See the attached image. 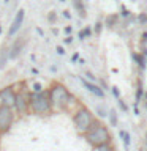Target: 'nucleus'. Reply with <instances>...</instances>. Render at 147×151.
Listing matches in <instances>:
<instances>
[{"label": "nucleus", "mask_w": 147, "mask_h": 151, "mask_svg": "<svg viewBox=\"0 0 147 151\" xmlns=\"http://www.w3.org/2000/svg\"><path fill=\"white\" fill-rule=\"evenodd\" d=\"M84 139H85V142H87V143L92 146L93 150L98 148V146L112 143V134H111V131H109V127L104 124V123H101L100 120L84 134Z\"/></svg>", "instance_id": "1"}, {"label": "nucleus", "mask_w": 147, "mask_h": 151, "mask_svg": "<svg viewBox=\"0 0 147 151\" xmlns=\"http://www.w3.org/2000/svg\"><path fill=\"white\" fill-rule=\"evenodd\" d=\"M28 101H30V113L40 116H47L52 112V104L49 99V90L44 88L41 93H32L28 94Z\"/></svg>", "instance_id": "2"}, {"label": "nucleus", "mask_w": 147, "mask_h": 151, "mask_svg": "<svg viewBox=\"0 0 147 151\" xmlns=\"http://www.w3.org/2000/svg\"><path fill=\"white\" fill-rule=\"evenodd\" d=\"M97 121H98V118L95 116V113L90 110V109H87L85 106L79 107L78 110L73 113V124H74V129H76V132H78V134H81V135H84L85 132H87Z\"/></svg>", "instance_id": "3"}, {"label": "nucleus", "mask_w": 147, "mask_h": 151, "mask_svg": "<svg viewBox=\"0 0 147 151\" xmlns=\"http://www.w3.org/2000/svg\"><path fill=\"white\" fill-rule=\"evenodd\" d=\"M47 90H49V99L52 104V110L65 112V106H66V99H68L70 90L60 82H54Z\"/></svg>", "instance_id": "4"}, {"label": "nucleus", "mask_w": 147, "mask_h": 151, "mask_svg": "<svg viewBox=\"0 0 147 151\" xmlns=\"http://www.w3.org/2000/svg\"><path fill=\"white\" fill-rule=\"evenodd\" d=\"M16 88V101H14V113L17 116H25L30 113V101H28V94L30 91L22 85V88H17V83L14 85Z\"/></svg>", "instance_id": "5"}, {"label": "nucleus", "mask_w": 147, "mask_h": 151, "mask_svg": "<svg viewBox=\"0 0 147 151\" xmlns=\"http://www.w3.org/2000/svg\"><path fill=\"white\" fill-rule=\"evenodd\" d=\"M16 120V113H14V109L5 107L0 104V135L7 134V132L11 129L13 123Z\"/></svg>", "instance_id": "6"}, {"label": "nucleus", "mask_w": 147, "mask_h": 151, "mask_svg": "<svg viewBox=\"0 0 147 151\" xmlns=\"http://www.w3.org/2000/svg\"><path fill=\"white\" fill-rule=\"evenodd\" d=\"M14 101H16V88L14 85H7L0 90V104L5 107L14 109Z\"/></svg>", "instance_id": "7"}, {"label": "nucleus", "mask_w": 147, "mask_h": 151, "mask_svg": "<svg viewBox=\"0 0 147 151\" xmlns=\"http://www.w3.org/2000/svg\"><path fill=\"white\" fill-rule=\"evenodd\" d=\"M24 17H25V11H24V9H19V11L16 13V16H14V19H13L11 25H9V28H8V36L9 38L21 28L22 22H24Z\"/></svg>", "instance_id": "8"}, {"label": "nucleus", "mask_w": 147, "mask_h": 151, "mask_svg": "<svg viewBox=\"0 0 147 151\" xmlns=\"http://www.w3.org/2000/svg\"><path fill=\"white\" fill-rule=\"evenodd\" d=\"M81 80V83H82V87L87 90L89 93H92L93 96H97V98H104V90L103 88H100L97 83H93V82H89V80H85L84 77H79Z\"/></svg>", "instance_id": "9"}, {"label": "nucleus", "mask_w": 147, "mask_h": 151, "mask_svg": "<svg viewBox=\"0 0 147 151\" xmlns=\"http://www.w3.org/2000/svg\"><path fill=\"white\" fill-rule=\"evenodd\" d=\"M84 104L79 102V99L74 96L73 93L68 94V99H66V106H65V112H70V113H74L76 110H78L79 107H82Z\"/></svg>", "instance_id": "10"}, {"label": "nucleus", "mask_w": 147, "mask_h": 151, "mask_svg": "<svg viewBox=\"0 0 147 151\" xmlns=\"http://www.w3.org/2000/svg\"><path fill=\"white\" fill-rule=\"evenodd\" d=\"M131 57H133V60H135V63H136L138 66H139V69H141V71H144V69H146V58H144V55H142V54H136V52H133Z\"/></svg>", "instance_id": "11"}, {"label": "nucleus", "mask_w": 147, "mask_h": 151, "mask_svg": "<svg viewBox=\"0 0 147 151\" xmlns=\"http://www.w3.org/2000/svg\"><path fill=\"white\" fill-rule=\"evenodd\" d=\"M120 137H122V142H123V148H125V151H128L130 150V143H131L130 132L128 131H120Z\"/></svg>", "instance_id": "12"}, {"label": "nucleus", "mask_w": 147, "mask_h": 151, "mask_svg": "<svg viewBox=\"0 0 147 151\" xmlns=\"http://www.w3.org/2000/svg\"><path fill=\"white\" fill-rule=\"evenodd\" d=\"M92 36V28L90 27H85V28H82L79 33H78V40L79 41H84L85 38H90Z\"/></svg>", "instance_id": "13"}, {"label": "nucleus", "mask_w": 147, "mask_h": 151, "mask_svg": "<svg viewBox=\"0 0 147 151\" xmlns=\"http://www.w3.org/2000/svg\"><path fill=\"white\" fill-rule=\"evenodd\" d=\"M142 98H144V88H142V85L139 82V85L136 88V93H135V104H139L142 101Z\"/></svg>", "instance_id": "14"}, {"label": "nucleus", "mask_w": 147, "mask_h": 151, "mask_svg": "<svg viewBox=\"0 0 147 151\" xmlns=\"http://www.w3.org/2000/svg\"><path fill=\"white\" fill-rule=\"evenodd\" d=\"M21 47H22V41H19V42H16V46L14 47H11V52H9V58H16V57L19 55V52H21Z\"/></svg>", "instance_id": "15"}, {"label": "nucleus", "mask_w": 147, "mask_h": 151, "mask_svg": "<svg viewBox=\"0 0 147 151\" xmlns=\"http://www.w3.org/2000/svg\"><path fill=\"white\" fill-rule=\"evenodd\" d=\"M73 5H74V8L79 11L81 16H85V8H84V3H82V0H73Z\"/></svg>", "instance_id": "16"}, {"label": "nucleus", "mask_w": 147, "mask_h": 151, "mask_svg": "<svg viewBox=\"0 0 147 151\" xmlns=\"http://www.w3.org/2000/svg\"><path fill=\"white\" fill-rule=\"evenodd\" d=\"M108 116H109V123H111V126L116 127V126L119 124V118H117V113H116V110H111V112L108 113Z\"/></svg>", "instance_id": "17"}, {"label": "nucleus", "mask_w": 147, "mask_h": 151, "mask_svg": "<svg viewBox=\"0 0 147 151\" xmlns=\"http://www.w3.org/2000/svg\"><path fill=\"white\" fill-rule=\"evenodd\" d=\"M95 151H116V146H112V143H108V145H103V146L95 148Z\"/></svg>", "instance_id": "18"}, {"label": "nucleus", "mask_w": 147, "mask_h": 151, "mask_svg": "<svg viewBox=\"0 0 147 151\" xmlns=\"http://www.w3.org/2000/svg\"><path fill=\"white\" fill-rule=\"evenodd\" d=\"M43 90H44V88H43V85L41 83H33V88H32V93H41L43 91Z\"/></svg>", "instance_id": "19"}, {"label": "nucleus", "mask_w": 147, "mask_h": 151, "mask_svg": "<svg viewBox=\"0 0 147 151\" xmlns=\"http://www.w3.org/2000/svg\"><path fill=\"white\" fill-rule=\"evenodd\" d=\"M117 102H119V107H120V110L127 113V112H128V106H127L125 102H123V99H122V98H120V99H117Z\"/></svg>", "instance_id": "20"}, {"label": "nucleus", "mask_w": 147, "mask_h": 151, "mask_svg": "<svg viewBox=\"0 0 147 151\" xmlns=\"http://www.w3.org/2000/svg\"><path fill=\"white\" fill-rule=\"evenodd\" d=\"M111 93H112V96L116 99H120V91H119L117 87H111Z\"/></svg>", "instance_id": "21"}, {"label": "nucleus", "mask_w": 147, "mask_h": 151, "mask_svg": "<svg viewBox=\"0 0 147 151\" xmlns=\"http://www.w3.org/2000/svg\"><path fill=\"white\" fill-rule=\"evenodd\" d=\"M97 115H98L97 118H104V116H108V113L104 112V109H100V107H98V109H97Z\"/></svg>", "instance_id": "22"}, {"label": "nucleus", "mask_w": 147, "mask_h": 151, "mask_svg": "<svg viewBox=\"0 0 147 151\" xmlns=\"http://www.w3.org/2000/svg\"><path fill=\"white\" fill-rule=\"evenodd\" d=\"M57 54H59V55H65V49H63V47H62V46H57Z\"/></svg>", "instance_id": "23"}, {"label": "nucleus", "mask_w": 147, "mask_h": 151, "mask_svg": "<svg viewBox=\"0 0 147 151\" xmlns=\"http://www.w3.org/2000/svg\"><path fill=\"white\" fill-rule=\"evenodd\" d=\"M71 61H73V63L79 61V54H78V52H76V54H73V57H71Z\"/></svg>", "instance_id": "24"}, {"label": "nucleus", "mask_w": 147, "mask_h": 151, "mask_svg": "<svg viewBox=\"0 0 147 151\" xmlns=\"http://www.w3.org/2000/svg\"><path fill=\"white\" fill-rule=\"evenodd\" d=\"M120 14H122V16H130V11H128V9H125V8L122 6V13H120Z\"/></svg>", "instance_id": "25"}, {"label": "nucleus", "mask_w": 147, "mask_h": 151, "mask_svg": "<svg viewBox=\"0 0 147 151\" xmlns=\"http://www.w3.org/2000/svg\"><path fill=\"white\" fill-rule=\"evenodd\" d=\"M100 30H101V22H97V25H95V32L100 33Z\"/></svg>", "instance_id": "26"}, {"label": "nucleus", "mask_w": 147, "mask_h": 151, "mask_svg": "<svg viewBox=\"0 0 147 151\" xmlns=\"http://www.w3.org/2000/svg\"><path fill=\"white\" fill-rule=\"evenodd\" d=\"M139 21H141V22H147V16H146V14H141V16H139Z\"/></svg>", "instance_id": "27"}, {"label": "nucleus", "mask_w": 147, "mask_h": 151, "mask_svg": "<svg viewBox=\"0 0 147 151\" xmlns=\"http://www.w3.org/2000/svg\"><path fill=\"white\" fill-rule=\"evenodd\" d=\"M133 110H135V115H139V109H138V104L133 106Z\"/></svg>", "instance_id": "28"}, {"label": "nucleus", "mask_w": 147, "mask_h": 151, "mask_svg": "<svg viewBox=\"0 0 147 151\" xmlns=\"http://www.w3.org/2000/svg\"><path fill=\"white\" fill-rule=\"evenodd\" d=\"M63 16H65L66 19H70V17H71V14H70V11H63Z\"/></svg>", "instance_id": "29"}, {"label": "nucleus", "mask_w": 147, "mask_h": 151, "mask_svg": "<svg viewBox=\"0 0 147 151\" xmlns=\"http://www.w3.org/2000/svg\"><path fill=\"white\" fill-rule=\"evenodd\" d=\"M71 41H73V38H71V36H68V38H66V40H65V42H66V44H70Z\"/></svg>", "instance_id": "30"}, {"label": "nucleus", "mask_w": 147, "mask_h": 151, "mask_svg": "<svg viewBox=\"0 0 147 151\" xmlns=\"http://www.w3.org/2000/svg\"><path fill=\"white\" fill-rule=\"evenodd\" d=\"M49 21H55V14H49Z\"/></svg>", "instance_id": "31"}, {"label": "nucleus", "mask_w": 147, "mask_h": 151, "mask_svg": "<svg viewBox=\"0 0 147 151\" xmlns=\"http://www.w3.org/2000/svg\"><path fill=\"white\" fill-rule=\"evenodd\" d=\"M142 50H144V52H142V55H146V57H147V47H144Z\"/></svg>", "instance_id": "32"}, {"label": "nucleus", "mask_w": 147, "mask_h": 151, "mask_svg": "<svg viewBox=\"0 0 147 151\" xmlns=\"http://www.w3.org/2000/svg\"><path fill=\"white\" fill-rule=\"evenodd\" d=\"M60 2H65V0H60Z\"/></svg>", "instance_id": "33"}, {"label": "nucleus", "mask_w": 147, "mask_h": 151, "mask_svg": "<svg viewBox=\"0 0 147 151\" xmlns=\"http://www.w3.org/2000/svg\"><path fill=\"white\" fill-rule=\"evenodd\" d=\"M0 32H2V27H0Z\"/></svg>", "instance_id": "34"}]
</instances>
